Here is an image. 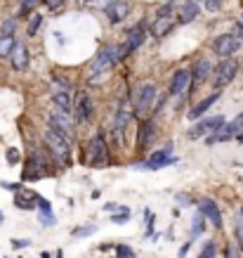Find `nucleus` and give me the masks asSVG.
Returning <instances> with one entry per match:
<instances>
[{"mask_svg": "<svg viewBox=\"0 0 243 258\" xmlns=\"http://www.w3.org/2000/svg\"><path fill=\"white\" fill-rule=\"evenodd\" d=\"M113 67H116V62H113V45L102 47V50L94 55L92 62H90V69H87V83H90V86H99Z\"/></svg>", "mask_w": 243, "mask_h": 258, "instance_id": "nucleus-1", "label": "nucleus"}, {"mask_svg": "<svg viewBox=\"0 0 243 258\" xmlns=\"http://www.w3.org/2000/svg\"><path fill=\"white\" fill-rule=\"evenodd\" d=\"M83 164L92 166V168H104V166H109V145H106L104 133H94L92 140L87 142Z\"/></svg>", "mask_w": 243, "mask_h": 258, "instance_id": "nucleus-2", "label": "nucleus"}, {"mask_svg": "<svg viewBox=\"0 0 243 258\" xmlns=\"http://www.w3.org/2000/svg\"><path fill=\"white\" fill-rule=\"evenodd\" d=\"M43 142H45L47 152H50L55 159H59V161H64V164L69 161V157H71V140L66 138V135L57 133L55 128H47L45 135H43Z\"/></svg>", "mask_w": 243, "mask_h": 258, "instance_id": "nucleus-3", "label": "nucleus"}, {"mask_svg": "<svg viewBox=\"0 0 243 258\" xmlns=\"http://www.w3.org/2000/svg\"><path fill=\"white\" fill-rule=\"evenodd\" d=\"M224 123H227V118L222 116V114H217V116H210V118H201V121H196V123L189 128L187 138L189 140H201V138H208V135H215L220 133L222 128H224Z\"/></svg>", "mask_w": 243, "mask_h": 258, "instance_id": "nucleus-4", "label": "nucleus"}, {"mask_svg": "<svg viewBox=\"0 0 243 258\" xmlns=\"http://www.w3.org/2000/svg\"><path fill=\"white\" fill-rule=\"evenodd\" d=\"M156 95H158V88L154 83H144V86L137 88V93L133 97V109L137 116H147L154 104H156Z\"/></svg>", "mask_w": 243, "mask_h": 258, "instance_id": "nucleus-5", "label": "nucleus"}, {"mask_svg": "<svg viewBox=\"0 0 243 258\" xmlns=\"http://www.w3.org/2000/svg\"><path fill=\"white\" fill-rule=\"evenodd\" d=\"M238 69H241V64H238L236 57L222 59V62L215 67V74H212V86H215V90H222L224 86H229V83L238 76Z\"/></svg>", "mask_w": 243, "mask_h": 258, "instance_id": "nucleus-6", "label": "nucleus"}, {"mask_svg": "<svg viewBox=\"0 0 243 258\" xmlns=\"http://www.w3.org/2000/svg\"><path fill=\"white\" fill-rule=\"evenodd\" d=\"M173 164H177V157L173 154V145H168V147H163V149H156L147 161H137L135 168H137V171H161V168L173 166Z\"/></svg>", "mask_w": 243, "mask_h": 258, "instance_id": "nucleus-7", "label": "nucleus"}, {"mask_svg": "<svg viewBox=\"0 0 243 258\" xmlns=\"http://www.w3.org/2000/svg\"><path fill=\"white\" fill-rule=\"evenodd\" d=\"M243 40L238 38V33H220L217 38L212 40V52L220 57V59H227V57H234L238 50H241Z\"/></svg>", "mask_w": 243, "mask_h": 258, "instance_id": "nucleus-8", "label": "nucleus"}, {"mask_svg": "<svg viewBox=\"0 0 243 258\" xmlns=\"http://www.w3.org/2000/svg\"><path fill=\"white\" fill-rule=\"evenodd\" d=\"M50 128H55L57 133L66 135L71 140V138H73V131H76V118H73L71 111H64V109H59V107H55L52 114H50Z\"/></svg>", "mask_w": 243, "mask_h": 258, "instance_id": "nucleus-9", "label": "nucleus"}, {"mask_svg": "<svg viewBox=\"0 0 243 258\" xmlns=\"http://www.w3.org/2000/svg\"><path fill=\"white\" fill-rule=\"evenodd\" d=\"M45 157L40 152H33L31 157L24 161V168H22V182H36L45 175Z\"/></svg>", "mask_w": 243, "mask_h": 258, "instance_id": "nucleus-10", "label": "nucleus"}, {"mask_svg": "<svg viewBox=\"0 0 243 258\" xmlns=\"http://www.w3.org/2000/svg\"><path fill=\"white\" fill-rule=\"evenodd\" d=\"M158 135V128H156V121L154 118H144L137 128V154H147L151 147V142L156 140Z\"/></svg>", "mask_w": 243, "mask_h": 258, "instance_id": "nucleus-11", "label": "nucleus"}, {"mask_svg": "<svg viewBox=\"0 0 243 258\" xmlns=\"http://www.w3.org/2000/svg\"><path fill=\"white\" fill-rule=\"evenodd\" d=\"M130 10H133L130 0H109L104 8V17L109 19V24L116 26V24L126 22V17H130Z\"/></svg>", "mask_w": 243, "mask_h": 258, "instance_id": "nucleus-12", "label": "nucleus"}, {"mask_svg": "<svg viewBox=\"0 0 243 258\" xmlns=\"http://www.w3.org/2000/svg\"><path fill=\"white\" fill-rule=\"evenodd\" d=\"M147 36H149V24H147V19H142L140 24H135L133 29L128 31V36H126V47L130 50V55H133L137 47L144 45Z\"/></svg>", "mask_w": 243, "mask_h": 258, "instance_id": "nucleus-13", "label": "nucleus"}, {"mask_svg": "<svg viewBox=\"0 0 243 258\" xmlns=\"http://www.w3.org/2000/svg\"><path fill=\"white\" fill-rule=\"evenodd\" d=\"M94 114V102L92 97L87 93H80L76 104H73V118H76V123H87Z\"/></svg>", "mask_w": 243, "mask_h": 258, "instance_id": "nucleus-14", "label": "nucleus"}, {"mask_svg": "<svg viewBox=\"0 0 243 258\" xmlns=\"http://www.w3.org/2000/svg\"><path fill=\"white\" fill-rule=\"evenodd\" d=\"M194 83L191 79V71L189 69H177L173 74V79H170V86H168V93L173 95V97H182V95L187 93V88Z\"/></svg>", "mask_w": 243, "mask_h": 258, "instance_id": "nucleus-15", "label": "nucleus"}, {"mask_svg": "<svg viewBox=\"0 0 243 258\" xmlns=\"http://www.w3.org/2000/svg\"><path fill=\"white\" fill-rule=\"evenodd\" d=\"M198 211L208 218V223H212L215 230H222V213H220V206H217L215 199H210V197L198 199Z\"/></svg>", "mask_w": 243, "mask_h": 258, "instance_id": "nucleus-16", "label": "nucleus"}, {"mask_svg": "<svg viewBox=\"0 0 243 258\" xmlns=\"http://www.w3.org/2000/svg\"><path fill=\"white\" fill-rule=\"evenodd\" d=\"M177 24H180V22H177V17H175V15H170V17H154L151 29H149V36H151V38H156V40H161V38H165L168 33L173 31Z\"/></svg>", "mask_w": 243, "mask_h": 258, "instance_id": "nucleus-17", "label": "nucleus"}, {"mask_svg": "<svg viewBox=\"0 0 243 258\" xmlns=\"http://www.w3.org/2000/svg\"><path fill=\"white\" fill-rule=\"evenodd\" d=\"M212 74H215V67H212V62L208 59V57L196 59V62H194V67H191V79H194L191 88H196L198 83H205L208 79H212Z\"/></svg>", "mask_w": 243, "mask_h": 258, "instance_id": "nucleus-18", "label": "nucleus"}, {"mask_svg": "<svg viewBox=\"0 0 243 258\" xmlns=\"http://www.w3.org/2000/svg\"><path fill=\"white\" fill-rule=\"evenodd\" d=\"M38 192H33L29 187H22L19 192H15V206L19 211H38Z\"/></svg>", "mask_w": 243, "mask_h": 258, "instance_id": "nucleus-19", "label": "nucleus"}, {"mask_svg": "<svg viewBox=\"0 0 243 258\" xmlns=\"http://www.w3.org/2000/svg\"><path fill=\"white\" fill-rule=\"evenodd\" d=\"M220 97H222L220 90H212V93L208 95V97H203V100L196 102V104H194V107L189 109L187 118H189V121H201V118L205 116V111L210 109V107H212V104H215L217 100H220Z\"/></svg>", "mask_w": 243, "mask_h": 258, "instance_id": "nucleus-20", "label": "nucleus"}, {"mask_svg": "<svg viewBox=\"0 0 243 258\" xmlns=\"http://www.w3.org/2000/svg\"><path fill=\"white\" fill-rule=\"evenodd\" d=\"M198 15H201V3L196 0H187V3H182L180 10H177V22L180 24H191L196 22Z\"/></svg>", "mask_w": 243, "mask_h": 258, "instance_id": "nucleus-21", "label": "nucleus"}, {"mask_svg": "<svg viewBox=\"0 0 243 258\" xmlns=\"http://www.w3.org/2000/svg\"><path fill=\"white\" fill-rule=\"evenodd\" d=\"M10 62H12V69L15 71H24L31 62V52H29V47L24 45V43H17V47L12 50V55H10Z\"/></svg>", "mask_w": 243, "mask_h": 258, "instance_id": "nucleus-22", "label": "nucleus"}, {"mask_svg": "<svg viewBox=\"0 0 243 258\" xmlns=\"http://www.w3.org/2000/svg\"><path fill=\"white\" fill-rule=\"evenodd\" d=\"M52 102H55V107H59V109L64 111H71L73 109V104H71V90H55L52 93Z\"/></svg>", "mask_w": 243, "mask_h": 258, "instance_id": "nucleus-23", "label": "nucleus"}, {"mask_svg": "<svg viewBox=\"0 0 243 258\" xmlns=\"http://www.w3.org/2000/svg\"><path fill=\"white\" fill-rule=\"evenodd\" d=\"M205 223H208V218L198 211L196 216H194V220H191V232H189V239H194V242H196L198 237L205 232Z\"/></svg>", "mask_w": 243, "mask_h": 258, "instance_id": "nucleus-24", "label": "nucleus"}, {"mask_svg": "<svg viewBox=\"0 0 243 258\" xmlns=\"http://www.w3.org/2000/svg\"><path fill=\"white\" fill-rule=\"evenodd\" d=\"M43 0H22L19 5V12H17V19H26V17H33L36 15V8H38Z\"/></svg>", "mask_w": 243, "mask_h": 258, "instance_id": "nucleus-25", "label": "nucleus"}, {"mask_svg": "<svg viewBox=\"0 0 243 258\" xmlns=\"http://www.w3.org/2000/svg\"><path fill=\"white\" fill-rule=\"evenodd\" d=\"M15 47H17L15 36H0V57H3V59L12 55V50H15Z\"/></svg>", "mask_w": 243, "mask_h": 258, "instance_id": "nucleus-26", "label": "nucleus"}, {"mask_svg": "<svg viewBox=\"0 0 243 258\" xmlns=\"http://www.w3.org/2000/svg\"><path fill=\"white\" fill-rule=\"evenodd\" d=\"M215 256H217V242H215V239H208L196 258H215Z\"/></svg>", "mask_w": 243, "mask_h": 258, "instance_id": "nucleus-27", "label": "nucleus"}, {"mask_svg": "<svg viewBox=\"0 0 243 258\" xmlns=\"http://www.w3.org/2000/svg\"><path fill=\"white\" fill-rule=\"evenodd\" d=\"M97 232V225H78V227H73L71 230V237H76V239H83V237H90V235H94Z\"/></svg>", "mask_w": 243, "mask_h": 258, "instance_id": "nucleus-28", "label": "nucleus"}, {"mask_svg": "<svg viewBox=\"0 0 243 258\" xmlns=\"http://www.w3.org/2000/svg\"><path fill=\"white\" fill-rule=\"evenodd\" d=\"M234 235H236V244L241 246L243 251V206H241V211L236 213V227H234Z\"/></svg>", "mask_w": 243, "mask_h": 258, "instance_id": "nucleus-29", "label": "nucleus"}, {"mask_svg": "<svg viewBox=\"0 0 243 258\" xmlns=\"http://www.w3.org/2000/svg\"><path fill=\"white\" fill-rule=\"evenodd\" d=\"M17 17H10V19H5L3 22V29H0V36H15V31H17Z\"/></svg>", "mask_w": 243, "mask_h": 258, "instance_id": "nucleus-30", "label": "nucleus"}, {"mask_svg": "<svg viewBox=\"0 0 243 258\" xmlns=\"http://www.w3.org/2000/svg\"><path fill=\"white\" fill-rule=\"evenodd\" d=\"M40 26H43V15H33L29 26H26V36H36Z\"/></svg>", "mask_w": 243, "mask_h": 258, "instance_id": "nucleus-31", "label": "nucleus"}, {"mask_svg": "<svg viewBox=\"0 0 243 258\" xmlns=\"http://www.w3.org/2000/svg\"><path fill=\"white\" fill-rule=\"evenodd\" d=\"M116 258H135L137 253H135L133 246H128V244H116Z\"/></svg>", "mask_w": 243, "mask_h": 258, "instance_id": "nucleus-32", "label": "nucleus"}, {"mask_svg": "<svg viewBox=\"0 0 243 258\" xmlns=\"http://www.w3.org/2000/svg\"><path fill=\"white\" fill-rule=\"evenodd\" d=\"M175 8H177V3H175V0H168V3H163V5L156 10V17H170V15H175Z\"/></svg>", "mask_w": 243, "mask_h": 258, "instance_id": "nucleus-33", "label": "nucleus"}, {"mask_svg": "<svg viewBox=\"0 0 243 258\" xmlns=\"http://www.w3.org/2000/svg\"><path fill=\"white\" fill-rule=\"evenodd\" d=\"M133 218V213L130 211H120V213H111L109 216V220L113 223V225H126L128 220Z\"/></svg>", "mask_w": 243, "mask_h": 258, "instance_id": "nucleus-34", "label": "nucleus"}, {"mask_svg": "<svg viewBox=\"0 0 243 258\" xmlns=\"http://www.w3.org/2000/svg\"><path fill=\"white\" fill-rule=\"evenodd\" d=\"M241 246H238V244L236 242H229L227 244V249H224V258H241Z\"/></svg>", "mask_w": 243, "mask_h": 258, "instance_id": "nucleus-35", "label": "nucleus"}, {"mask_svg": "<svg viewBox=\"0 0 243 258\" xmlns=\"http://www.w3.org/2000/svg\"><path fill=\"white\" fill-rule=\"evenodd\" d=\"M144 218H147V232H144V237H151V239H154V223H156V218H154V213L149 211V209H147V211H144Z\"/></svg>", "mask_w": 243, "mask_h": 258, "instance_id": "nucleus-36", "label": "nucleus"}, {"mask_svg": "<svg viewBox=\"0 0 243 258\" xmlns=\"http://www.w3.org/2000/svg\"><path fill=\"white\" fill-rule=\"evenodd\" d=\"M38 223L45 227H52L57 223V218H55V213H40L38 211Z\"/></svg>", "mask_w": 243, "mask_h": 258, "instance_id": "nucleus-37", "label": "nucleus"}, {"mask_svg": "<svg viewBox=\"0 0 243 258\" xmlns=\"http://www.w3.org/2000/svg\"><path fill=\"white\" fill-rule=\"evenodd\" d=\"M104 211L109 213H120V211H130V209H128V206H123V204H116V202H109L106 204V206H104Z\"/></svg>", "mask_w": 243, "mask_h": 258, "instance_id": "nucleus-38", "label": "nucleus"}, {"mask_svg": "<svg viewBox=\"0 0 243 258\" xmlns=\"http://www.w3.org/2000/svg\"><path fill=\"white\" fill-rule=\"evenodd\" d=\"M38 211L40 213H52V204H50V199L40 197V199H38Z\"/></svg>", "mask_w": 243, "mask_h": 258, "instance_id": "nucleus-39", "label": "nucleus"}, {"mask_svg": "<svg viewBox=\"0 0 243 258\" xmlns=\"http://www.w3.org/2000/svg\"><path fill=\"white\" fill-rule=\"evenodd\" d=\"M8 164L10 166H17V164H19V152H17V147H10L8 149Z\"/></svg>", "mask_w": 243, "mask_h": 258, "instance_id": "nucleus-40", "label": "nucleus"}, {"mask_svg": "<svg viewBox=\"0 0 243 258\" xmlns=\"http://www.w3.org/2000/svg\"><path fill=\"white\" fill-rule=\"evenodd\" d=\"M10 244H12V249L22 251V249H26V246H29V244H31V242H29V239H17V237H15V239H12V242H10Z\"/></svg>", "mask_w": 243, "mask_h": 258, "instance_id": "nucleus-41", "label": "nucleus"}, {"mask_svg": "<svg viewBox=\"0 0 243 258\" xmlns=\"http://www.w3.org/2000/svg\"><path fill=\"white\" fill-rule=\"evenodd\" d=\"M0 187H3V189H8V192H19V189L24 187V185H22V182H3Z\"/></svg>", "mask_w": 243, "mask_h": 258, "instance_id": "nucleus-42", "label": "nucleus"}, {"mask_svg": "<svg viewBox=\"0 0 243 258\" xmlns=\"http://www.w3.org/2000/svg\"><path fill=\"white\" fill-rule=\"evenodd\" d=\"M175 199H177L180 204H184V206H194V199H191L189 195H175Z\"/></svg>", "mask_w": 243, "mask_h": 258, "instance_id": "nucleus-43", "label": "nucleus"}, {"mask_svg": "<svg viewBox=\"0 0 243 258\" xmlns=\"http://www.w3.org/2000/svg\"><path fill=\"white\" fill-rule=\"evenodd\" d=\"M194 246V239H189V242H184L182 244V249H180V258H187V253H189V249Z\"/></svg>", "mask_w": 243, "mask_h": 258, "instance_id": "nucleus-44", "label": "nucleus"}, {"mask_svg": "<svg viewBox=\"0 0 243 258\" xmlns=\"http://www.w3.org/2000/svg\"><path fill=\"white\" fill-rule=\"evenodd\" d=\"M231 123H234L236 128H238V135H241V133H243V111H241V114H238V116L234 118V121H231Z\"/></svg>", "mask_w": 243, "mask_h": 258, "instance_id": "nucleus-45", "label": "nucleus"}, {"mask_svg": "<svg viewBox=\"0 0 243 258\" xmlns=\"http://www.w3.org/2000/svg\"><path fill=\"white\" fill-rule=\"evenodd\" d=\"M236 33H238V38L243 40V22H238V24H236Z\"/></svg>", "mask_w": 243, "mask_h": 258, "instance_id": "nucleus-46", "label": "nucleus"}, {"mask_svg": "<svg viewBox=\"0 0 243 258\" xmlns=\"http://www.w3.org/2000/svg\"><path fill=\"white\" fill-rule=\"evenodd\" d=\"M90 197H92V199H99V197H102V192H99V189H92V195H90Z\"/></svg>", "mask_w": 243, "mask_h": 258, "instance_id": "nucleus-47", "label": "nucleus"}, {"mask_svg": "<svg viewBox=\"0 0 243 258\" xmlns=\"http://www.w3.org/2000/svg\"><path fill=\"white\" fill-rule=\"evenodd\" d=\"M40 258H52V253H50V251H43V253H40Z\"/></svg>", "mask_w": 243, "mask_h": 258, "instance_id": "nucleus-48", "label": "nucleus"}, {"mask_svg": "<svg viewBox=\"0 0 243 258\" xmlns=\"http://www.w3.org/2000/svg\"><path fill=\"white\" fill-rule=\"evenodd\" d=\"M55 258H64V251L59 249V251H57V253H55Z\"/></svg>", "mask_w": 243, "mask_h": 258, "instance_id": "nucleus-49", "label": "nucleus"}, {"mask_svg": "<svg viewBox=\"0 0 243 258\" xmlns=\"http://www.w3.org/2000/svg\"><path fill=\"white\" fill-rule=\"evenodd\" d=\"M3 223H5V213L0 211V225H3Z\"/></svg>", "mask_w": 243, "mask_h": 258, "instance_id": "nucleus-50", "label": "nucleus"}, {"mask_svg": "<svg viewBox=\"0 0 243 258\" xmlns=\"http://www.w3.org/2000/svg\"><path fill=\"white\" fill-rule=\"evenodd\" d=\"M236 140H238V142H243V133H241V135H238V138H236Z\"/></svg>", "mask_w": 243, "mask_h": 258, "instance_id": "nucleus-51", "label": "nucleus"}, {"mask_svg": "<svg viewBox=\"0 0 243 258\" xmlns=\"http://www.w3.org/2000/svg\"><path fill=\"white\" fill-rule=\"evenodd\" d=\"M83 3H97V0H83Z\"/></svg>", "mask_w": 243, "mask_h": 258, "instance_id": "nucleus-52", "label": "nucleus"}, {"mask_svg": "<svg viewBox=\"0 0 243 258\" xmlns=\"http://www.w3.org/2000/svg\"><path fill=\"white\" fill-rule=\"evenodd\" d=\"M196 3H205V0H196Z\"/></svg>", "mask_w": 243, "mask_h": 258, "instance_id": "nucleus-53", "label": "nucleus"}]
</instances>
